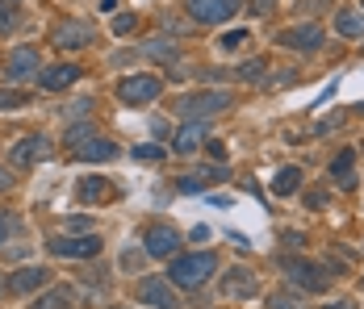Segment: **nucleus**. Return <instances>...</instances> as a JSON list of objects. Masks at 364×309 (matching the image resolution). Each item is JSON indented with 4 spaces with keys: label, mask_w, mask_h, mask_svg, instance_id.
I'll list each match as a JSON object with an SVG mask.
<instances>
[{
    "label": "nucleus",
    "mask_w": 364,
    "mask_h": 309,
    "mask_svg": "<svg viewBox=\"0 0 364 309\" xmlns=\"http://www.w3.org/2000/svg\"><path fill=\"white\" fill-rule=\"evenodd\" d=\"M218 272V259H214V251H197V255H176L172 259V284H181V288H201L210 276Z\"/></svg>",
    "instance_id": "obj_1"
},
{
    "label": "nucleus",
    "mask_w": 364,
    "mask_h": 309,
    "mask_svg": "<svg viewBox=\"0 0 364 309\" xmlns=\"http://www.w3.org/2000/svg\"><path fill=\"white\" fill-rule=\"evenodd\" d=\"M50 246V255H59V259H92V255H101V234H59V239L46 242Z\"/></svg>",
    "instance_id": "obj_2"
},
{
    "label": "nucleus",
    "mask_w": 364,
    "mask_h": 309,
    "mask_svg": "<svg viewBox=\"0 0 364 309\" xmlns=\"http://www.w3.org/2000/svg\"><path fill=\"white\" fill-rule=\"evenodd\" d=\"M285 272H289V284H293V288H301V293H323V288L331 284L327 268L306 264V259H289V264H285Z\"/></svg>",
    "instance_id": "obj_3"
},
{
    "label": "nucleus",
    "mask_w": 364,
    "mask_h": 309,
    "mask_svg": "<svg viewBox=\"0 0 364 309\" xmlns=\"http://www.w3.org/2000/svg\"><path fill=\"white\" fill-rule=\"evenodd\" d=\"M139 301L151 305V309H181L172 284H168L164 276H143V280H139Z\"/></svg>",
    "instance_id": "obj_4"
},
{
    "label": "nucleus",
    "mask_w": 364,
    "mask_h": 309,
    "mask_svg": "<svg viewBox=\"0 0 364 309\" xmlns=\"http://www.w3.org/2000/svg\"><path fill=\"white\" fill-rule=\"evenodd\" d=\"M159 88H164V84H159L155 75H126V80L117 84V97L126 104H146V101L159 97Z\"/></svg>",
    "instance_id": "obj_5"
},
{
    "label": "nucleus",
    "mask_w": 364,
    "mask_h": 309,
    "mask_svg": "<svg viewBox=\"0 0 364 309\" xmlns=\"http://www.w3.org/2000/svg\"><path fill=\"white\" fill-rule=\"evenodd\" d=\"M235 9H239V0H188L193 21H201V26H218L226 17H235Z\"/></svg>",
    "instance_id": "obj_6"
},
{
    "label": "nucleus",
    "mask_w": 364,
    "mask_h": 309,
    "mask_svg": "<svg viewBox=\"0 0 364 309\" xmlns=\"http://www.w3.org/2000/svg\"><path fill=\"white\" fill-rule=\"evenodd\" d=\"M176 251H181V234H176L172 226H151V230H146V255L168 259V255H176Z\"/></svg>",
    "instance_id": "obj_7"
},
{
    "label": "nucleus",
    "mask_w": 364,
    "mask_h": 309,
    "mask_svg": "<svg viewBox=\"0 0 364 309\" xmlns=\"http://www.w3.org/2000/svg\"><path fill=\"white\" fill-rule=\"evenodd\" d=\"M230 92H197V97H188L184 101V113H193V117H210V113H222V109H230Z\"/></svg>",
    "instance_id": "obj_8"
},
{
    "label": "nucleus",
    "mask_w": 364,
    "mask_h": 309,
    "mask_svg": "<svg viewBox=\"0 0 364 309\" xmlns=\"http://www.w3.org/2000/svg\"><path fill=\"white\" fill-rule=\"evenodd\" d=\"M46 151H50V146H46V138L30 134V138H21V142L13 146V163H17V168H34V163L46 159Z\"/></svg>",
    "instance_id": "obj_9"
},
{
    "label": "nucleus",
    "mask_w": 364,
    "mask_h": 309,
    "mask_svg": "<svg viewBox=\"0 0 364 309\" xmlns=\"http://www.w3.org/2000/svg\"><path fill=\"white\" fill-rule=\"evenodd\" d=\"M75 80H80V67H75V63H59V67H46L38 75V84H42L46 92H63V88H72Z\"/></svg>",
    "instance_id": "obj_10"
},
{
    "label": "nucleus",
    "mask_w": 364,
    "mask_h": 309,
    "mask_svg": "<svg viewBox=\"0 0 364 309\" xmlns=\"http://www.w3.org/2000/svg\"><path fill=\"white\" fill-rule=\"evenodd\" d=\"M222 293H226V297H235V301H247V297H255V276L247 272V268L226 272V280H222Z\"/></svg>",
    "instance_id": "obj_11"
},
{
    "label": "nucleus",
    "mask_w": 364,
    "mask_h": 309,
    "mask_svg": "<svg viewBox=\"0 0 364 309\" xmlns=\"http://www.w3.org/2000/svg\"><path fill=\"white\" fill-rule=\"evenodd\" d=\"M34 71H38V50L21 46V50H13V55H9V80L26 84V80H34Z\"/></svg>",
    "instance_id": "obj_12"
},
{
    "label": "nucleus",
    "mask_w": 364,
    "mask_h": 309,
    "mask_svg": "<svg viewBox=\"0 0 364 309\" xmlns=\"http://www.w3.org/2000/svg\"><path fill=\"white\" fill-rule=\"evenodd\" d=\"M92 42V26H84V21H68V26H59L55 30V46H72V50H80V46H88Z\"/></svg>",
    "instance_id": "obj_13"
},
{
    "label": "nucleus",
    "mask_w": 364,
    "mask_h": 309,
    "mask_svg": "<svg viewBox=\"0 0 364 309\" xmlns=\"http://www.w3.org/2000/svg\"><path fill=\"white\" fill-rule=\"evenodd\" d=\"M46 280H50L46 268H17V272L9 276V288H13V293H38Z\"/></svg>",
    "instance_id": "obj_14"
},
{
    "label": "nucleus",
    "mask_w": 364,
    "mask_h": 309,
    "mask_svg": "<svg viewBox=\"0 0 364 309\" xmlns=\"http://www.w3.org/2000/svg\"><path fill=\"white\" fill-rule=\"evenodd\" d=\"M281 42H285L289 50H314V46L323 42V30H318V26H297V30H285Z\"/></svg>",
    "instance_id": "obj_15"
},
{
    "label": "nucleus",
    "mask_w": 364,
    "mask_h": 309,
    "mask_svg": "<svg viewBox=\"0 0 364 309\" xmlns=\"http://www.w3.org/2000/svg\"><path fill=\"white\" fill-rule=\"evenodd\" d=\"M75 155H80L84 163H109V159H117V146H113L109 138H92V142H88V146H80Z\"/></svg>",
    "instance_id": "obj_16"
},
{
    "label": "nucleus",
    "mask_w": 364,
    "mask_h": 309,
    "mask_svg": "<svg viewBox=\"0 0 364 309\" xmlns=\"http://www.w3.org/2000/svg\"><path fill=\"white\" fill-rule=\"evenodd\" d=\"M205 134H210V130H205L201 121H188L181 134H176V151H181V155H193V151L205 142Z\"/></svg>",
    "instance_id": "obj_17"
},
{
    "label": "nucleus",
    "mask_w": 364,
    "mask_h": 309,
    "mask_svg": "<svg viewBox=\"0 0 364 309\" xmlns=\"http://www.w3.org/2000/svg\"><path fill=\"white\" fill-rule=\"evenodd\" d=\"M113 188L109 180H101V175H88V180H80V201H105Z\"/></svg>",
    "instance_id": "obj_18"
},
{
    "label": "nucleus",
    "mask_w": 364,
    "mask_h": 309,
    "mask_svg": "<svg viewBox=\"0 0 364 309\" xmlns=\"http://www.w3.org/2000/svg\"><path fill=\"white\" fill-rule=\"evenodd\" d=\"M297 184H301V172L297 168H281L277 180H272V193L277 197H289V193H297Z\"/></svg>",
    "instance_id": "obj_19"
},
{
    "label": "nucleus",
    "mask_w": 364,
    "mask_h": 309,
    "mask_svg": "<svg viewBox=\"0 0 364 309\" xmlns=\"http://www.w3.org/2000/svg\"><path fill=\"white\" fill-rule=\"evenodd\" d=\"M335 30L343 38H360L364 34V13H339V17H335Z\"/></svg>",
    "instance_id": "obj_20"
},
{
    "label": "nucleus",
    "mask_w": 364,
    "mask_h": 309,
    "mask_svg": "<svg viewBox=\"0 0 364 309\" xmlns=\"http://www.w3.org/2000/svg\"><path fill=\"white\" fill-rule=\"evenodd\" d=\"M72 305V288H50L34 301V309H68Z\"/></svg>",
    "instance_id": "obj_21"
},
{
    "label": "nucleus",
    "mask_w": 364,
    "mask_h": 309,
    "mask_svg": "<svg viewBox=\"0 0 364 309\" xmlns=\"http://www.w3.org/2000/svg\"><path fill=\"white\" fill-rule=\"evenodd\" d=\"M243 42H247V30H230V34H222V38H218L222 50H239Z\"/></svg>",
    "instance_id": "obj_22"
},
{
    "label": "nucleus",
    "mask_w": 364,
    "mask_h": 309,
    "mask_svg": "<svg viewBox=\"0 0 364 309\" xmlns=\"http://www.w3.org/2000/svg\"><path fill=\"white\" fill-rule=\"evenodd\" d=\"M352 159H356L352 151H339V155H335V163H331V172H335V175H348V172H352Z\"/></svg>",
    "instance_id": "obj_23"
},
{
    "label": "nucleus",
    "mask_w": 364,
    "mask_h": 309,
    "mask_svg": "<svg viewBox=\"0 0 364 309\" xmlns=\"http://www.w3.org/2000/svg\"><path fill=\"white\" fill-rule=\"evenodd\" d=\"M26 104V92H13V88H0V109H17Z\"/></svg>",
    "instance_id": "obj_24"
},
{
    "label": "nucleus",
    "mask_w": 364,
    "mask_h": 309,
    "mask_svg": "<svg viewBox=\"0 0 364 309\" xmlns=\"http://www.w3.org/2000/svg\"><path fill=\"white\" fill-rule=\"evenodd\" d=\"M134 159H146V163H155V159H164V146H134Z\"/></svg>",
    "instance_id": "obj_25"
},
{
    "label": "nucleus",
    "mask_w": 364,
    "mask_h": 309,
    "mask_svg": "<svg viewBox=\"0 0 364 309\" xmlns=\"http://www.w3.org/2000/svg\"><path fill=\"white\" fill-rule=\"evenodd\" d=\"M259 75H264V63H259V59H252V63L239 67V80H259Z\"/></svg>",
    "instance_id": "obj_26"
},
{
    "label": "nucleus",
    "mask_w": 364,
    "mask_h": 309,
    "mask_svg": "<svg viewBox=\"0 0 364 309\" xmlns=\"http://www.w3.org/2000/svg\"><path fill=\"white\" fill-rule=\"evenodd\" d=\"M130 30H134V17H130V13H122V17L113 21V34H130Z\"/></svg>",
    "instance_id": "obj_27"
},
{
    "label": "nucleus",
    "mask_w": 364,
    "mask_h": 309,
    "mask_svg": "<svg viewBox=\"0 0 364 309\" xmlns=\"http://www.w3.org/2000/svg\"><path fill=\"white\" fill-rule=\"evenodd\" d=\"M13 226H17V222H13V213H0V242L13 234Z\"/></svg>",
    "instance_id": "obj_28"
},
{
    "label": "nucleus",
    "mask_w": 364,
    "mask_h": 309,
    "mask_svg": "<svg viewBox=\"0 0 364 309\" xmlns=\"http://www.w3.org/2000/svg\"><path fill=\"white\" fill-rule=\"evenodd\" d=\"M268 309H297L293 297H268Z\"/></svg>",
    "instance_id": "obj_29"
},
{
    "label": "nucleus",
    "mask_w": 364,
    "mask_h": 309,
    "mask_svg": "<svg viewBox=\"0 0 364 309\" xmlns=\"http://www.w3.org/2000/svg\"><path fill=\"white\" fill-rule=\"evenodd\" d=\"M88 134H92L88 126H72V130H68V142H80V138H88Z\"/></svg>",
    "instance_id": "obj_30"
},
{
    "label": "nucleus",
    "mask_w": 364,
    "mask_h": 309,
    "mask_svg": "<svg viewBox=\"0 0 364 309\" xmlns=\"http://www.w3.org/2000/svg\"><path fill=\"white\" fill-rule=\"evenodd\" d=\"M272 4H277V0H252V13H268Z\"/></svg>",
    "instance_id": "obj_31"
},
{
    "label": "nucleus",
    "mask_w": 364,
    "mask_h": 309,
    "mask_svg": "<svg viewBox=\"0 0 364 309\" xmlns=\"http://www.w3.org/2000/svg\"><path fill=\"white\" fill-rule=\"evenodd\" d=\"M323 309H356L352 301H331V305H323Z\"/></svg>",
    "instance_id": "obj_32"
},
{
    "label": "nucleus",
    "mask_w": 364,
    "mask_h": 309,
    "mask_svg": "<svg viewBox=\"0 0 364 309\" xmlns=\"http://www.w3.org/2000/svg\"><path fill=\"white\" fill-rule=\"evenodd\" d=\"M9 184H13V175H9L4 168H0V188H9Z\"/></svg>",
    "instance_id": "obj_33"
},
{
    "label": "nucleus",
    "mask_w": 364,
    "mask_h": 309,
    "mask_svg": "<svg viewBox=\"0 0 364 309\" xmlns=\"http://www.w3.org/2000/svg\"><path fill=\"white\" fill-rule=\"evenodd\" d=\"M113 4H117V0H101V9H113Z\"/></svg>",
    "instance_id": "obj_34"
}]
</instances>
